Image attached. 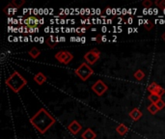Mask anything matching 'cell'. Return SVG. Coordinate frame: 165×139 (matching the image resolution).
<instances>
[{
  "instance_id": "obj_28",
  "label": "cell",
  "mask_w": 165,
  "mask_h": 139,
  "mask_svg": "<svg viewBox=\"0 0 165 139\" xmlns=\"http://www.w3.org/2000/svg\"><path fill=\"white\" fill-rule=\"evenodd\" d=\"M132 22H133V19H132V18H130L129 19H127V23H129V24H131Z\"/></svg>"
},
{
  "instance_id": "obj_2",
  "label": "cell",
  "mask_w": 165,
  "mask_h": 139,
  "mask_svg": "<svg viewBox=\"0 0 165 139\" xmlns=\"http://www.w3.org/2000/svg\"><path fill=\"white\" fill-rule=\"evenodd\" d=\"M7 86L15 93H19L24 86L27 85V80H26L21 74L15 71L11 73V76L5 80Z\"/></svg>"
},
{
  "instance_id": "obj_6",
  "label": "cell",
  "mask_w": 165,
  "mask_h": 139,
  "mask_svg": "<svg viewBox=\"0 0 165 139\" xmlns=\"http://www.w3.org/2000/svg\"><path fill=\"white\" fill-rule=\"evenodd\" d=\"M92 90L97 96H99V97H102V96L104 95V93L106 92V91L108 90V86L103 81V80L99 79L92 85Z\"/></svg>"
},
{
  "instance_id": "obj_27",
  "label": "cell",
  "mask_w": 165,
  "mask_h": 139,
  "mask_svg": "<svg viewBox=\"0 0 165 139\" xmlns=\"http://www.w3.org/2000/svg\"><path fill=\"white\" fill-rule=\"evenodd\" d=\"M106 41H107V37H106L105 35H103V38H102V42H105Z\"/></svg>"
},
{
  "instance_id": "obj_5",
  "label": "cell",
  "mask_w": 165,
  "mask_h": 139,
  "mask_svg": "<svg viewBox=\"0 0 165 139\" xmlns=\"http://www.w3.org/2000/svg\"><path fill=\"white\" fill-rule=\"evenodd\" d=\"M100 57V51L98 49H93L91 50L87 51L84 55V59L89 65H95Z\"/></svg>"
},
{
  "instance_id": "obj_4",
  "label": "cell",
  "mask_w": 165,
  "mask_h": 139,
  "mask_svg": "<svg viewBox=\"0 0 165 139\" xmlns=\"http://www.w3.org/2000/svg\"><path fill=\"white\" fill-rule=\"evenodd\" d=\"M54 57L59 63L63 64V65H68L73 59V54L68 50H61L58 51Z\"/></svg>"
},
{
  "instance_id": "obj_21",
  "label": "cell",
  "mask_w": 165,
  "mask_h": 139,
  "mask_svg": "<svg viewBox=\"0 0 165 139\" xmlns=\"http://www.w3.org/2000/svg\"><path fill=\"white\" fill-rule=\"evenodd\" d=\"M143 26H144V28H145L147 31H151V30L153 28V26H155V24H153L151 20H149V19H148V20L145 21V23L143 24Z\"/></svg>"
},
{
  "instance_id": "obj_31",
  "label": "cell",
  "mask_w": 165,
  "mask_h": 139,
  "mask_svg": "<svg viewBox=\"0 0 165 139\" xmlns=\"http://www.w3.org/2000/svg\"><path fill=\"white\" fill-rule=\"evenodd\" d=\"M106 13H107V14L110 13V7H106Z\"/></svg>"
},
{
  "instance_id": "obj_9",
  "label": "cell",
  "mask_w": 165,
  "mask_h": 139,
  "mask_svg": "<svg viewBox=\"0 0 165 139\" xmlns=\"http://www.w3.org/2000/svg\"><path fill=\"white\" fill-rule=\"evenodd\" d=\"M59 42H60V38H58V37H56L54 35H49L45 39L46 45L49 46L50 49H55Z\"/></svg>"
},
{
  "instance_id": "obj_14",
  "label": "cell",
  "mask_w": 165,
  "mask_h": 139,
  "mask_svg": "<svg viewBox=\"0 0 165 139\" xmlns=\"http://www.w3.org/2000/svg\"><path fill=\"white\" fill-rule=\"evenodd\" d=\"M160 86L157 84V83H156V82H152L150 85L148 86V91L150 92L151 94H156V95H157V92L159 90H160Z\"/></svg>"
},
{
  "instance_id": "obj_7",
  "label": "cell",
  "mask_w": 165,
  "mask_h": 139,
  "mask_svg": "<svg viewBox=\"0 0 165 139\" xmlns=\"http://www.w3.org/2000/svg\"><path fill=\"white\" fill-rule=\"evenodd\" d=\"M68 130L70 131V132L72 134H77V133L82 130V126L79 122H77L76 120H73L72 122H71V124L68 126Z\"/></svg>"
},
{
  "instance_id": "obj_10",
  "label": "cell",
  "mask_w": 165,
  "mask_h": 139,
  "mask_svg": "<svg viewBox=\"0 0 165 139\" xmlns=\"http://www.w3.org/2000/svg\"><path fill=\"white\" fill-rule=\"evenodd\" d=\"M130 119L132 121H139L141 119V117L143 116V113L141 112V110H139L138 108H133L130 112Z\"/></svg>"
},
{
  "instance_id": "obj_22",
  "label": "cell",
  "mask_w": 165,
  "mask_h": 139,
  "mask_svg": "<svg viewBox=\"0 0 165 139\" xmlns=\"http://www.w3.org/2000/svg\"><path fill=\"white\" fill-rule=\"evenodd\" d=\"M155 5L160 9H165V0H157Z\"/></svg>"
},
{
  "instance_id": "obj_33",
  "label": "cell",
  "mask_w": 165,
  "mask_h": 139,
  "mask_svg": "<svg viewBox=\"0 0 165 139\" xmlns=\"http://www.w3.org/2000/svg\"><path fill=\"white\" fill-rule=\"evenodd\" d=\"M60 41H63L64 42V41H65V38H64V37H62V38H60Z\"/></svg>"
},
{
  "instance_id": "obj_24",
  "label": "cell",
  "mask_w": 165,
  "mask_h": 139,
  "mask_svg": "<svg viewBox=\"0 0 165 139\" xmlns=\"http://www.w3.org/2000/svg\"><path fill=\"white\" fill-rule=\"evenodd\" d=\"M156 104H157V108H158L159 110H162V109L165 107V101L162 100V99H161V100H159Z\"/></svg>"
},
{
  "instance_id": "obj_16",
  "label": "cell",
  "mask_w": 165,
  "mask_h": 139,
  "mask_svg": "<svg viewBox=\"0 0 165 139\" xmlns=\"http://www.w3.org/2000/svg\"><path fill=\"white\" fill-rule=\"evenodd\" d=\"M28 54L31 58H33V59H36V58H38L41 54V50L39 49H37V47H32V49L29 50Z\"/></svg>"
},
{
  "instance_id": "obj_32",
  "label": "cell",
  "mask_w": 165,
  "mask_h": 139,
  "mask_svg": "<svg viewBox=\"0 0 165 139\" xmlns=\"http://www.w3.org/2000/svg\"><path fill=\"white\" fill-rule=\"evenodd\" d=\"M24 41H25V42H27V41H28V38H27V37H24Z\"/></svg>"
},
{
  "instance_id": "obj_23",
  "label": "cell",
  "mask_w": 165,
  "mask_h": 139,
  "mask_svg": "<svg viewBox=\"0 0 165 139\" xmlns=\"http://www.w3.org/2000/svg\"><path fill=\"white\" fill-rule=\"evenodd\" d=\"M152 5H153V2L151 1V0H144V1L142 2V6L144 8H146V9L151 8Z\"/></svg>"
},
{
  "instance_id": "obj_29",
  "label": "cell",
  "mask_w": 165,
  "mask_h": 139,
  "mask_svg": "<svg viewBox=\"0 0 165 139\" xmlns=\"http://www.w3.org/2000/svg\"><path fill=\"white\" fill-rule=\"evenodd\" d=\"M76 33H81V27H78V28H76Z\"/></svg>"
},
{
  "instance_id": "obj_17",
  "label": "cell",
  "mask_w": 165,
  "mask_h": 139,
  "mask_svg": "<svg viewBox=\"0 0 165 139\" xmlns=\"http://www.w3.org/2000/svg\"><path fill=\"white\" fill-rule=\"evenodd\" d=\"M133 76L135 77L136 80L138 81H142L145 77V73L142 71V70H137V71L133 73Z\"/></svg>"
},
{
  "instance_id": "obj_18",
  "label": "cell",
  "mask_w": 165,
  "mask_h": 139,
  "mask_svg": "<svg viewBox=\"0 0 165 139\" xmlns=\"http://www.w3.org/2000/svg\"><path fill=\"white\" fill-rule=\"evenodd\" d=\"M147 109H148V111L150 112V113H151L152 115L157 114V112H158V110H159V109L157 108V106L156 103H151V104L147 107Z\"/></svg>"
},
{
  "instance_id": "obj_15",
  "label": "cell",
  "mask_w": 165,
  "mask_h": 139,
  "mask_svg": "<svg viewBox=\"0 0 165 139\" xmlns=\"http://www.w3.org/2000/svg\"><path fill=\"white\" fill-rule=\"evenodd\" d=\"M17 11H18V9L15 8L11 3L8 4L7 6L3 9V12L6 14V15H13V14H15V12H17Z\"/></svg>"
},
{
  "instance_id": "obj_30",
  "label": "cell",
  "mask_w": 165,
  "mask_h": 139,
  "mask_svg": "<svg viewBox=\"0 0 165 139\" xmlns=\"http://www.w3.org/2000/svg\"><path fill=\"white\" fill-rule=\"evenodd\" d=\"M161 39L165 42V32H163V33H162V35H161Z\"/></svg>"
},
{
  "instance_id": "obj_20",
  "label": "cell",
  "mask_w": 165,
  "mask_h": 139,
  "mask_svg": "<svg viewBox=\"0 0 165 139\" xmlns=\"http://www.w3.org/2000/svg\"><path fill=\"white\" fill-rule=\"evenodd\" d=\"M148 100L151 101V103H157L159 100H161V98L156 94H150L148 96Z\"/></svg>"
},
{
  "instance_id": "obj_11",
  "label": "cell",
  "mask_w": 165,
  "mask_h": 139,
  "mask_svg": "<svg viewBox=\"0 0 165 139\" xmlns=\"http://www.w3.org/2000/svg\"><path fill=\"white\" fill-rule=\"evenodd\" d=\"M82 139H96L97 134L92 129H86L81 134Z\"/></svg>"
},
{
  "instance_id": "obj_26",
  "label": "cell",
  "mask_w": 165,
  "mask_h": 139,
  "mask_svg": "<svg viewBox=\"0 0 165 139\" xmlns=\"http://www.w3.org/2000/svg\"><path fill=\"white\" fill-rule=\"evenodd\" d=\"M89 27H90V26H82V27H81V33H85Z\"/></svg>"
},
{
  "instance_id": "obj_25",
  "label": "cell",
  "mask_w": 165,
  "mask_h": 139,
  "mask_svg": "<svg viewBox=\"0 0 165 139\" xmlns=\"http://www.w3.org/2000/svg\"><path fill=\"white\" fill-rule=\"evenodd\" d=\"M102 38H103V35L99 34L97 37H95V38H92V41H95V42H97L98 44H100V42H102Z\"/></svg>"
},
{
  "instance_id": "obj_3",
  "label": "cell",
  "mask_w": 165,
  "mask_h": 139,
  "mask_svg": "<svg viewBox=\"0 0 165 139\" xmlns=\"http://www.w3.org/2000/svg\"><path fill=\"white\" fill-rule=\"evenodd\" d=\"M74 73H76L82 81H87V80L91 77V76L94 74V70L90 67L89 64H87L86 62H83L82 64H80V66L76 70H74Z\"/></svg>"
},
{
  "instance_id": "obj_8",
  "label": "cell",
  "mask_w": 165,
  "mask_h": 139,
  "mask_svg": "<svg viewBox=\"0 0 165 139\" xmlns=\"http://www.w3.org/2000/svg\"><path fill=\"white\" fill-rule=\"evenodd\" d=\"M23 24L24 26H39L40 20L34 15H28L23 19Z\"/></svg>"
},
{
  "instance_id": "obj_13",
  "label": "cell",
  "mask_w": 165,
  "mask_h": 139,
  "mask_svg": "<svg viewBox=\"0 0 165 139\" xmlns=\"http://www.w3.org/2000/svg\"><path fill=\"white\" fill-rule=\"evenodd\" d=\"M116 131L118 132V134H120L121 136H124L126 134L127 131H129V127L125 126L124 124H119L116 127Z\"/></svg>"
},
{
  "instance_id": "obj_12",
  "label": "cell",
  "mask_w": 165,
  "mask_h": 139,
  "mask_svg": "<svg viewBox=\"0 0 165 139\" xmlns=\"http://www.w3.org/2000/svg\"><path fill=\"white\" fill-rule=\"evenodd\" d=\"M34 81L38 85H42L46 81V76L42 73H38L34 76Z\"/></svg>"
},
{
  "instance_id": "obj_1",
  "label": "cell",
  "mask_w": 165,
  "mask_h": 139,
  "mask_svg": "<svg viewBox=\"0 0 165 139\" xmlns=\"http://www.w3.org/2000/svg\"><path fill=\"white\" fill-rule=\"evenodd\" d=\"M29 121L41 134L45 133L56 123L52 115L45 108H41Z\"/></svg>"
},
{
  "instance_id": "obj_19",
  "label": "cell",
  "mask_w": 165,
  "mask_h": 139,
  "mask_svg": "<svg viewBox=\"0 0 165 139\" xmlns=\"http://www.w3.org/2000/svg\"><path fill=\"white\" fill-rule=\"evenodd\" d=\"M11 4H12L15 8L19 9L20 7H22L25 4V0H12V1H11Z\"/></svg>"
}]
</instances>
